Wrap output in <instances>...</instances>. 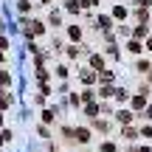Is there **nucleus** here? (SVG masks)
I'll list each match as a JSON object with an SVG mask.
<instances>
[{"label": "nucleus", "instance_id": "nucleus-1", "mask_svg": "<svg viewBox=\"0 0 152 152\" xmlns=\"http://www.w3.org/2000/svg\"><path fill=\"white\" fill-rule=\"evenodd\" d=\"M26 26V31H28V37H39V34H45V26L39 20H31V23H23Z\"/></svg>", "mask_w": 152, "mask_h": 152}, {"label": "nucleus", "instance_id": "nucleus-2", "mask_svg": "<svg viewBox=\"0 0 152 152\" xmlns=\"http://www.w3.org/2000/svg\"><path fill=\"white\" fill-rule=\"evenodd\" d=\"M73 138H76V144H90V130H87V127H76Z\"/></svg>", "mask_w": 152, "mask_h": 152}, {"label": "nucleus", "instance_id": "nucleus-3", "mask_svg": "<svg viewBox=\"0 0 152 152\" xmlns=\"http://www.w3.org/2000/svg\"><path fill=\"white\" fill-rule=\"evenodd\" d=\"M132 118H135V110H118L115 113V121L118 124H132Z\"/></svg>", "mask_w": 152, "mask_h": 152}, {"label": "nucleus", "instance_id": "nucleus-4", "mask_svg": "<svg viewBox=\"0 0 152 152\" xmlns=\"http://www.w3.org/2000/svg\"><path fill=\"white\" fill-rule=\"evenodd\" d=\"M110 26H113V17H107V14L96 17V31H110Z\"/></svg>", "mask_w": 152, "mask_h": 152}, {"label": "nucleus", "instance_id": "nucleus-5", "mask_svg": "<svg viewBox=\"0 0 152 152\" xmlns=\"http://www.w3.org/2000/svg\"><path fill=\"white\" fill-rule=\"evenodd\" d=\"M144 107H147V93H138V96H132V110H135V113H141Z\"/></svg>", "mask_w": 152, "mask_h": 152}, {"label": "nucleus", "instance_id": "nucleus-6", "mask_svg": "<svg viewBox=\"0 0 152 152\" xmlns=\"http://www.w3.org/2000/svg\"><path fill=\"white\" fill-rule=\"evenodd\" d=\"M90 68H93V71H104V56L102 54H90Z\"/></svg>", "mask_w": 152, "mask_h": 152}, {"label": "nucleus", "instance_id": "nucleus-7", "mask_svg": "<svg viewBox=\"0 0 152 152\" xmlns=\"http://www.w3.org/2000/svg\"><path fill=\"white\" fill-rule=\"evenodd\" d=\"M11 102H14V96H11V93H6V87H0V110L11 107Z\"/></svg>", "mask_w": 152, "mask_h": 152}, {"label": "nucleus", "instance_id": "nucleus-8", "mask_svg": "<svg viewBox=\"0 0 152 152\" xmlns=\"http://www.w3.org/2000/svg\"><path fill=\"white\" fill-rule=\"evenodd\" d=\"M138 135H141V132H138V130H132L130 124H124V130H121V138H124V141H135Z\"/></svg>", "mask_w": 152, "mask_h": 152}, {"label": "nucleus", "instance_id": "nucleus-9", "mask_svg": "<svg viewBox=\"0 0 152 152\" xmlns=\"http://www.w3.org/2000/svg\"><path fill=\"white\" fill-rule=\"evenodd\" d=\"M82 54H87V45H71V48H68V56H71V59H76V56H82Z\"/></svg>", "mask_w": 152, "mask_h": 152}, {"label": "nucleus", "instance_id": "nucleus-10", "mask_svg": "<svg viewBox=\"0 0 152 152\" xmlns=\"http://www.w3.org/2000/svg\"><path fill=\"white\" fill-rule=\"evenodd\" d=\"M79 76H82V82H85V85H93V82H96V79H99V73H96V71H93V68H90V71H82Z\"/></svg>", "mask_w": 152, "mask_h": 152}, {"label": "nucleus", "instance_id": "nucleus-11", "mask_svg": "<svg viewBox=\"0 0 152 152\" xmlns=\"http://www.w3.org/2000/svg\"><path fill=\"white\" fill-rule=\"evenodd\" d=\"M127 51H130V54H141V51H144V45H141V42H138V39H135V37H132V39H130V42H127Z\"/></svg>", "mask_w": 152, "mask_h": 152}, {"label": "nucleus", "instance_id": "nucleus-12", "mask_svg": "<svg viewBox=\"0 0 152 152\" xmlns=\"http://www.w3.org/2000/svg\"><path fill=\"white\" fill-rule=\"evenodd\" d=\"M135 71L149 73V71H152V62H149V59H138V62H135Z\"/></svg>", "mask_w": 152, "mask_h": 152}, {"label": "nucleus", "instance_id": "nucleus-13", "mask_svg": "<svg viewBox=\"0 0 152 152\" xmlns=\"http://www.w3.org/2000/svg\"><path fill=\"white\" fill-rule=\"evenodd\" d=\"M147 34H149V26H147V23H141V26L132 31V37H135V39H141V37H147Z\"/></svg>", "mask_w": 152, "mask_h": 152}, {"label": "nucleus", "instance_id": "nucleus-14", "mask_svg": "<svg viewBox=\"0 0 152 152\" xmlns=\"http://www.w3.org/2000/svg\"><path fill=\"white\" fill-rule=\"evenodd\" d=\"M68 37H71L73 42H79V39H82V28L79 26H71V28H68Z\"/></svg>", "mask_w": 152, "mask_h": 152}, {"label": "nucleus", "instance_id": "nucleus-15", "mask_svg": "<svg viewBox=\"0 0 152 152\" xmlns=\"http://www.w3.org/2000/svg\"><path fill=\"white\" fill-rule=\"evenodd\" d=\"M113 93H115L113 87H110V85H104V87H99V93H96V96H99V99H110Z\"/></svg>", "mask_w": 152, "mask_h": 152}, {"label": "nucleus", "instance_id": "nucleus-16", "mask_svg": "<svg viewBox=\"0 0 152 152\" xmlns=\"http://www.w3.org/2000/svg\"><path fill=\"white\" fill-rule=\"evenodd\" d=\"M42 121L45 124H54L56 121V110H42Z\"/></svg>", "mask_w": 152, "mask_h": 152}, {"label": "nucleus", "instance_id": "nucleus-17", "mask_svg": "<svg viewBox=\"0 0 152 152\" xmlns=\"http://www.w3.org/2000/svg\"><path fill=\"white\" fill-rule=\"evenodd\" d=\"M113 99H115V102H118V104H124L127 99H130V93H127V90H121V87H118V90L113 93Z\"/></svg>", "mask_w": 152, "mask_h": 152}, {"label": "nucleus", "instance_id": "nucleus-18", "mask_svg": "<svg viewBox=\"0 0 152 152\" xmlns=\"http://www.w3.org/2000/svg\"><path fill=\"white\" fill-rule=\"evenodd\" d=\"M79 9H82V6L76 3V0H65V11H71V14H79Z\"/></svg>", "mask_w": 152, "mask_h": 152}, {"label": "nucleus", "instance_id": "nucleus-19", "mask_svg": "<svg viewBox=\"0 0 152 152\" xmlns=\"http://www.w3.org/2000/svg\"><path fill=\"white\" fill-rule=\"evenodd\" d=\"M48 23H51V26H62V14H59V11H51Z\"/></svg>", "mask_w": 152, "mask_h": 152}, {"label": "nucleus", "instance_id": "nucleus-20", "mask_svg": "<svg viewBox=\"0 0 152 152\" xmlns=\"http://www.w3.org/2000/svg\"><path fill=\"white\" fill-rule=\"evenodd\" d=\"M113 17H115V20H124V17H127V9H124V6H115V9H113Z\"/></svg>", "mask_w": 152, "mask_h": 152}, {"label": "nucleus", "instance_id": "nucleus-21", "mask_svg": "<svg viewBox=\"0 0 152 152\" xmlns=\"http://www.w3.org/2000/svg\"><path fill=\"white\" fill-rule=\"evenodd\" d=\"M135 17H138V20H141V23H147V20H149V14H147V9H144V6H138Z\"/></svg>", "mask_w": 152, "mask_h": 152}, {"label": "nucleus", "instance_id": "nucleus-22", "mask_svg": "<svg viewBox=\"0 0 152 152\" xmlns=\"http://www.w3.org/2000/svg\"><path fill=\"white\" fill-rule=\"evenodd\" d=\"M85 113H87V115H90V118H93V115L99 113V104H93V102H87V107H85Z\"/></svg>", "mask_w": 152, "mask_h": 152}, {"label": "nucleus", "instance_id": "nucleus-23", "mask_svg": "<svg viewBox=\"0 0 152 152\" xmlns=\"http://www.w3.org/2000/svg\"><path fill=\"white\" fill-rule=\"evenodd\" d=\"M48 76H51V73H48V71H45V68H42V65H39V68H37V79H39V82H48Z\"/></svg>", "mask_w": 152, "mask_h": 152}, {"label": "nucleus", "instance_id": "nucleus-24", "mask_svg": "<svg viewBox=\"0 0 152 152\" xmlns=\"http://www.w3.org/2000/svg\"><path fill=\"white\" fill-rule=\"evenodd\" d=\"M93 99H96V90H90V87H87V90L82 93V102H93Z\"/></svg>", "mask_w": 152, "mask_h": 152}, {"label": "nucleus", "instance_id": "nucleus-25", "mask_svg": "<svg viewBox=\"0 0 152 152\" xmlns=\"http://www.w3.org/2000/svg\"><path fill=\"white\" fill-rule=\"evenodd\" d=\"M9 141H11V132H9V130H0V147L9 144Z\"/></svg>", "mask_w": 152, "mask_h": 152}, {"label": "nucleus", "instance_id": "nucleus-26", "mask_svg": "<svg viewBox=\"0 0 152 152\" xmlns=\"http://www.w3.org/2000/svg\"><path fill=\"white\" fill-rule=\"evenodd\" d=\"M93 127H96V130H102V132H107V121H102V118H96V121H93Z\"/></svg>", "mask_w": 152, "mask_h": 152}, {"label": "nucleus", "instance_id": "nucleus-27", "mask_svg": "<svg viewBox=\"0 0 152 152\" xmlns=\"http://www.w3.org/2000/svg\"><path fill=\"white\" fill-rule=\"evenodd\" d=\"M99 79H102V82H107V85H110V82H113V73H110V71H99Z\"/></svg>", "mask_w": 152, "mask_h": 152}, {"label": "nucleus", "instance_id": "nucleus-28", "mask_svg": "<svg viewBox=\"0 0 152 152\" xmlns=\"http://www.w3.org/2000/svg\"><path fill=\"white\" fill-rule=\"evenodd\" d=\"M0 85H11V76H9V71H0Z\"/></svg>", "mask_w": 152, "mask_h": 152}, {"label": "nucleus", "instance_id": "nucleus-29", "mask_svg": "<svg viewBox=\"0 0 152 152\" xmlns=\"http://www.w3.org/2000/svg\"><path fill=\"white\" fill-rule=\"evenodd\" d=\"M113 149H115L113 141H104V144H102V152H113Z\"/></svg>", "mask_w": 152, "mask_h": 152}, {"label": "nucleus", "instance_id": "nucleus-30", "mask_svg": "<svg viewBox=\"0 0 152 152\" xmlns=\"http://www.w3.org/2000/svg\"><path fill=\"white\" fill-rule=\"evenodd\" d=\"M20 11H23V14H26V11H31V3H28V0H20Z\"/></svg>", "mask_w": 152, "mask_h": 152}, {"label": "nucleus", "instance_id": "nucleus-31", "mask_svg": "<svg viewBox=\"0 0 152 152\" xmlns=\"http://www.w3.org/2000/svg\"><path fill=\"white\" fill-rule=\"evenodd\" d=\"M56 76H59V79H65V76H68V68L59 65V68H56Z\"/></svg>", "mask_w": 152, "mask_h": 152}, {"label": "nucleus", "instance_id": "nucleus-32", "mask_svg": "<svg viewBox=\"0 0 152 152\" xmlns=\"http://www.w3.org/2000/svg\"><path fill=\"white\" fill-rule=\"evenodd\" d=\"M71 104H73V107H79V104H82V96H76V93H71Z\"/></svg>", "mask_w": 152, "mask_h": 152}, {"label": "nucleus", "instance_id": "nucleus-33", "mask_svg": "<svg viewBox=\"0 0 152 152\" xmlns=\"http://www.w3.org/2000/svg\"><path fill=\"white\" fill-rule=\"evenodd\" d=\"M141 138H152V127H144V130H141Z\"/></svg>", "mask_w": 152, "mask_h": 152}, {"label": "nucleus", "instance_id": "nucleus-34", "mask_svg": "<svg viewBox=\"0 0 152 152\" xmlns=\"http://www.w3.org/2000/svg\"><path fill=\"white\" fill-rule=\"evenodd\" d=\"M135 6H144V9H149V6H152V0H135Z\"/></svg>", "mask_w": 152, "mask_h": 152}, {"label": "nucleus", "instance_id": "nucleus-35", "mask_svg": "<svg viewBox=\"0 0 152 152\" xmlns=\"http://www.w3.org/2000/svg\"><path fill=\"white\" fill-rule=\"evenodd\" d=\"M147 118H152V107H147Z\"/></svg>", "mask_w": 152, "mask_h": 152}, {"label": "nucleus", "instance_id": "nucleus-36", "mask_svg": "<svg viewBox=\"0 0 152 152\" xmlns=\"http://www.w3.org/2000/svg\"><path fill=\"white\" fill-rule=\"evenodd\" d=\"M138 152H152V149H149V147H141V149H138Z\"/></svg>", "mask_w": 152, "mask_h": 152}, {"label": "nucleus", "instance_id": "nucleus-37", "mask_svg": "<svg viewBox=\"0 0 152 152\" xmlns=\"http://www.w3.org/2000/svg\"><path fill=\"white\" fill-rule=\"evenodd\" d=\"M147 48H149V51H152V39H149V42H147Z\"/></svg>", "mask_w": 152, "mask_h": 152}, {"label": "nucleus", "instance_id": "nucleus-38", "mask_svg": "<svg viewBox=\"0 0 152 152\" xmlns=\"http://www.w3.org/2000/svg\"><path fill=\"white\" fill-rule=\"evenodd\" d=\"M39 3H51V0H39Z\"/></svg>", "mask_w": 152, "mask_h": 152}, {"label": "nucleus", "instance_id": "nucleus-39", "mask_svg": "<svg viewBox=\"0 0 152 152\" xmlns=\"http://www.w3.org/2000/svg\"><path fill=\"white\" fill-rule=\"evenodd\" d=\"M0 121H3V113H0Z\"/></svg>", "mask_w": 152, "mask_h": 152}]
</instances>
